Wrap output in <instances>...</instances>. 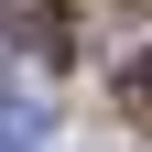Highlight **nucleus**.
I'll return each mask as SVG.
<instances>
[{"mask_svg":"<svg viewBox=\"0 0 152 152\" xmlns=\"http://www.w3.org/2000/svg\"><path fill=\"white\" fill-rule=\"evenodd\" d=\"M0 33H22V54H65V0H0Z\"/></svg>","mask_w":152,"mask_h":152,"instance_id":"f257e3e1","label":"nucleus"},{"mask_svg":"<svg viewBox=\"0 0 152 152\" xmlns=\"http://www.w3.org/2000/svg\"><path fill=\"white\" fill-rule=\"evenodd\" d=\"M120 98H130V109L152 120V65H130V76H120Z\"/></svg>","mask_w":152,"mask_h":152,"instance_id":"f03ea898","label":"nucleus"}]
</instances>
